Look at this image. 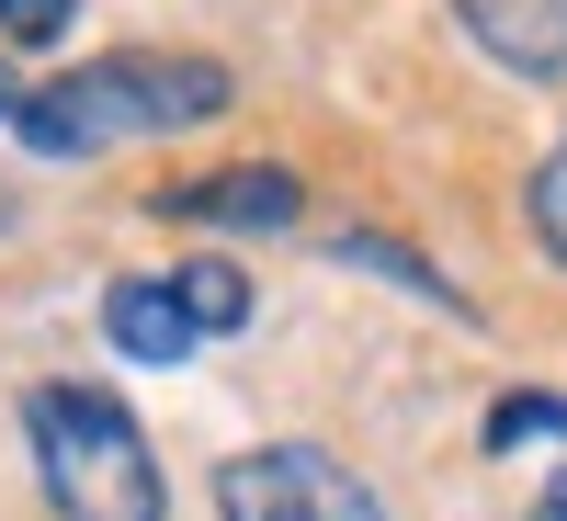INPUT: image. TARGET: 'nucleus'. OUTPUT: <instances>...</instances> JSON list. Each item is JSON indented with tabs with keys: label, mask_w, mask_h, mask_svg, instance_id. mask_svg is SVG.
<instances>
[{
	"label": "nucleus",
	"mask_w": 567,
	"mask_h": 521,
	"mask_svg": "<svg viewBox=\"0 0 567 521\" xmlns=\"http://www.w3.org/2000/svg\"><path fill=\"white\" fill-rule=\"evenodd\" d=\"M227 103H239L227 58H194V45H114V58H80L45 91H23L12 136L34 159H114V148H148V136L216 125Z\"/></svg>",
	"instance_id": "f257e3e1"
},
{
	"label": "nucleus",
	"mask_w": 567,
	"mask_h": 521,
	"mask_svg": "<svg viewBox=\"0 0 567 521\" xmlns=\"http://www.w3.org/2000/svg\"><path fill=\"white\" fill-rule=\"evenodd\" d=\"M23 442L58 521H171L136 408L103 386H23Z\"/></svg>",
	"instance_id": "f03ea898"
},
{
	"label": "nucleus",
	"mask_w": 567,
	"mask_h": 521,
	"mask_svg": "<svg viewBox=\"0 0 567 521\" xmlns=\"http://www.w3.org/2000/svg\"><path fill=\"white\" fill-rule=\"evenodd\" d=\"M216 521H386V499L318 442H261L216 477Z\"/></svg>",
	"instance_id": "7ed1b4c3"
},
{
	"label": "nucleus",
	"mask_w": 567,
	"mask_h": 521,
	"mask_svg": "<svg viewBox=\"0 0 567 521\" xmlns=\"http://www.w3.org/2000/svg\"><path fill=\"white\" fill-rule=\"evenodd\" d=\"M159 216H182V227H296L307 216V181L296 170H205V181H171L159 194Z\"/></svg>",
	"instance_id": "20e7f679"
},
{
	"label": "nucleus",
	"mask_w": 567,
	"mask_h": 521,
	"mask_svg": "<svg viewBox=\"0 0 567 521\" xmlns=\"http://www.w3.org/2000/svg\"><path fill=\"white\" fill-rule=\"evenodd\" d=\"M454 23L477 58L523 69V80H556L567 69V0H454Z\"/></svg>",
	"instance_id": "39448f33"
},
{
	"label": "nucleus",
	"mask_w": 567,
	"mask_h": 521,
	"mask_svg": "<svg viewBox=\"0 0 567 521\" xmlns=\"http://www.w3.org/2000/svg\"><path fill=\"white\" fill-rule=\"evenodd\" d=\"M103 341H114L125 363H194V352H205L194 317H182V295H171V272H125V283H103Z\"/></svg>",
	"instance_id": "423d86ee"
},
{
	"label": "nucleus",
	"mask_w": 567,
	"mask_h": 521,
	"mask_svg": "<svg viewBox=\"0 0 567 521\" xmlns=\"http://www.w3.org/2000/svg\"><path fill=\"white\" fill-rule=\"evenodd\" d=\"M171 295H182V317H194V341H239V329L261 317V295H250L239 261H182Z\"/></svg>",
	"instance_id": "0eeeda50"
},
{
	"label": "nucleus",
	"mask_w": 567,
	"mask_h": 521,
	"mask_svg": "<svg viewBox=\"0 0 567 521\" xmlns=\"http://www.w3.org/2000/svg\"><path fill=\"white\" fill-rule=\"evenodd\" d=\"M329 250H341V261H363V272H386L398 295H432L443 317H465V295H454V283H443L432 261H420V250H398V239H374V227H341V239H329Z\"/></svg>",
	"instance_id": "6e6552de"
},
{
	"label": "nucleus",
	"mask_w": 567,
	"mask_h": 521,
	"mask_svg": "<svg viewBox=\"0 0 567 521\" xmlns=\"http://www.w3.org/2000/svg\"><path fill=\"white\" fill-rule=\"evenodd\" d=\"M523 442H567V397H499L488 408V454H523Z\"/></svg>",
	"instance_id": "1a4fd4ad"
},
{
	"label": "nucleus",
	"mask_w": 567,
	"mask_h": 521,
	"mask_svg": "<svg viewBox=\"0 0 567 521\" xmlns=\"http://www.w3.org/2000/svg\"><path fill=\"white\" fill-rule=\"evenodd\" d=\"M523 205H534V239H545L556 272H567V136L545 148V170H534V194H523Z\"/></svg>",
	"instance_id": "9d476101"
},
{
	"label": "nucleus",
	"mask_w": 567,
	"mask_h": 521,
	"mask_svg": "<svg viewBox=\"0 0 567 521\" xmlns=\"http://www.w3.org/2000/svg\"><path fill=\"white\" fill-rule=\"evenodd\" d=\"M80 23V0H0V34H12V45H58Z\"/></svg>",
	"instance_id": "9b49d317"
},
{
	"label": "nucleus",
	"mask_w": 567,
	"mask_h": 521,
	"mask_svg": "<svg viewBox=\"0 0 567 521\" xmlns=\"http://www.w3.org/2000/svg\"><path fill=\"white\" fill-rule=\"evenodd\" d=\"M545 521H567V477H556V488H545Z\"/></svg>",
	"instance_id": "f8f14e48"
},
{
	"label": "nucleus",
	"mask_w": 567,
	"mask_h": 521,
	"mask_svg": "<svg viewBox=\"0 0 567 521\" xmlns=\"http://www.w3.org/2000/svg\"><path fill=\"white\" fill-rule=\"evenodd\" d=\"M12 103H23V91H12V69H0V114H12Z\"/></svg>",
	"instance_id": "ddd939ff"
}]
</instances>
